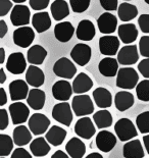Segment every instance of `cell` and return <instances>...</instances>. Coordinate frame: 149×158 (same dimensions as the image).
I'll list each match as a JSON object with an SVG mask.
<instances>
[{
    "label": "cell",
    "mask_w": 149,
    "mask_h": 158,
    "mask_svg": "<svg viewBox=\"0 0 149 158\" xmlns=\"http://www.w3.org/2000/svg\"><path fill=\"white\" fill-rule=\"evenodd\" d=\"M51 158H70V155L66 152H63L62 150H57L53 153Z\"/></svg>",
    "instance_id": "f5cc1de1"
},
{
    "label": "cell",
    "mask_w": 149,
    "mask_h": 158,
    "mask_svg": "<svg viewBox=\"0 0 149 158\" xmlns=\"http://www.w3.org/2000/svg\"><path fill=\"white\" fill-rule=\"evenodd\" d=\"M5 61V50L3 47H1L0 48V63H2Z\"/></svg>",
    "instance_id": "9f6ffc18"
},
{
    "label": "cell",
    "mask_w": 149,
    "mask_h": 158,
    "mask_svg": "<svg viewBox=\"0 0 149 158\" xmlns=\"http://www.w3.org/2000/svg\"><path fill=\"white\" fill-rule=\"evenodd\" d=\"M118 38L124 44H131L138 38V30L134 23H123L117 29Z\"/></svg>",
    "instance_id": "7402d4cb"
},
{
    "label": "cell",
    "mask_w": 149,
    "mask_h": 158,
    "mask_svg": "<svg viewBox=\"0 0 149 158\" xmlns=\"http://www.w3.org/2000/svg\"><path fill=\"white\" fill-rule=\"evenodd\" d=\"M6 102H7V95L5 90L4 88H0V106L5 105Z\"/></svg>",
    "instance_id": "816d5d0a"
},
{
    "label": "cell",
    "mask_w": 149,
    "mask_h": 158,
    "mask_svg": "<svg viewBox=\"0 0 149 158\" xmlns=\"http://www.w3.org/2000/svg\"><path fill=\"white\" fill-rule=\"evenodd\" d=\"M8 123H9V117H8L7 110L1 108L0 109V130L4 131L8 127Z\"/></svg>",
    "instance_id": "c3c4849f"
},
{
    "label": "cell",
    "mask_w": 149,
    "mask_h": 158,
    "mask_svg": "<svg viewBox=\"0 0 149 158\" xmlns=\"http://www.w3.org/2000/svg\"><path fill=\"white\" fill-rule=\"evenodd\" d=\"M50 0H29L30 6L31 8H33L34 10H43L48 7Z\"/></svg>",
    "instance_id": "ee69618b"
},
{
    "label": "cell",
    "mask_w": 149,
    "mask_h": 158,
    "mask_svg": "<svg viewBox=\"0 0 149 158\" xmlns=\"http://www.w3.org/2000/svg\"><path fill=\"white\" fill-rule=\"evenodd\" d=\"M12 7L11 0H0V16H5Z\"/></svg>",
    "instance_id": "7dc6e473"
},
{
    "label": "cell",
    "mask_w": 149,
    "mask_h": 158,
    "mask_svg": "<svg viewBox=\"0 0 149 158\" xmlns=\"http://www.w3.org/2000/svg\"><path fill=\"white\" fill-rule=\"evenodd\" d=\"M6 81V75L4 72V69H0V84H4Z\"/></svg>",
    "instance_id": "11a10c76"
},
{
    "label": "cell",
    "mask_w": 149,
    "mask_h": 158,
    "mask_svg": "<svg viewBox=\"0 0 149 158\" xmlns=\"http://www.w3.org/2000/svg\"><path fill=\"white\" fill-rule=\"evenodd\" d=\"M66 151L70 158H82L86 153V145L79 138H72L66 143Z\"/></svg>",
    "instance_id": "83f0119b"
},
{
    "label": "cell",
    "mask_w": 149,
    "mask_h": 158,
    "mask_svg": "<svg viewBox=\"0 0 149 158\" xmlns=\"http://www.w3.org/2000/svg\"><path fill=\"white\" fill-rule=\"evenodd\" d=\"M117 1L118 0H99L101 7L106 11L117 10V9L118 8V5H117L118 2Z\"/></svg>",
    "instance_id": "f6af8a7d"
},
{
    "label": "cell",
    "mask_w": 149,
    "mask_h": 158,
    "mask_svg": "<svg viewBox=\"0 0 149 158\" xmlns=\"http://www.w3.org/2000/svg\"><path fill=\"white\" fill-rule=\"evenodd\" d=\"M29 84L23 80H15L9 84V95L12 101L27 99L29 95Z\"/></svg>",
    "instance_id": "5bb4252c"
},
{
    "label": "cell",
    "mask_w": 149,
    "mask_h": 158,
    "mask_svg": "<svg viewBox=\"0 0 149 158\" xmlns=\"http://www.w3.org/2000/svg\"><path fill=\"white\" fill-rule=\"evenodd\" d=\"M12 139L16 146H25L32 142V132L26 126L19 124L13 130Z\"/></svg>",
    "instance_id": "4dcf8cb0"
},
{
    "label": "cell",
    "mask_w": 149,
    "mask_h": 158,
    "mask_svg": "<svg viewBox=\"0 0 149 158\" xmlns=\"http://www.w3.org/2000/svg\"><path fill=\"white\" fill-rule=\"evenodd\" d=\"M92 50L91 47L84 43H79L74 46V48L70 51V57L78 65L85 66L90 61Z\"/></svg>",
    "instance_id": "30bf717a"
},
{
    "label": "cell",
    "mask_w": 149,
    "mask_h": 158,
    "mask_svg": "<svg viewBox=\"0 0 149 158\" xmlns=\"http://www.w3.org/2000/svg\"><path fill=\"white\" fill-rule=\"evenodd\" d=\"M28 126L33 135L40 136L42 134L47 133L50 126V120L45 114L34 113L32 116H30L28 120Z\"/></svg>",
    "instance_id": "8992f818"
},
{
    "label": "cell",
    "mask_w": 149,
    "mask_h": 158,
    "mask_svg": "<svg viewBox=\"0 0 149 158\" xmlns=\"http://www.w3.org/2000/svg\"><path fill=\"white\" fill-rule=\"evenodd\" d=\"M31 12L28 6L23 4H16L13 6L11 13V22L15 27H25L30 23Z\"/></svg>",
    "instance_id": "9c48e42d"
},
{
    "label": "cell",
    "mask_w": 149,
    "mask_h": 158,
    "mask_svg": "<svg viewBox=\"0 0 149 158\" xmlns=\"http://www.w3.org/2000/svg\"><path fill=\"white\" fill-rule=\"evenodd\" d=\"M73 91L76 94H84L90 91L93 87V81L85 73H80L73 82Z\"/></svg>",
    "instance_id": "d4e9b609"
},
{
    "label": "cell",
    "mask_w": 149,
    "mask_h": 158,
    "mask_svg": "<svg viewBox=\"0 0 149 158\" xmlns=\"http://www.w3.org/2000/svg\"><path fill=\"white\" fill-rule=\"evenodd\" d=\"M123 155L125 158H143L144 149L138 139L128 141L123 147Z\"/></svg>",
    "instance_id": "484cf974"
},
{
    "label": "cell",
    "mask_w": 149,
    "mask_h": 158,
    "mask_svg": "<svg viewBox=\"0 0 149 158\" xmlns=\"http://www.w3.org/2000/svg\"><path fill=\"white\" fill-rule=\"evenodd\" d=\"M120 40L116 36H102L99 39V50L101 54L113 56L118 53Z\"/></svg>",
    "instance_id": "9a60e30c"
},
{
    "label": "cell",
    "mask_w": 149,
    "mask_h": 158,
    "mask_svg": "<svg viewBox=\"0 0 149 158\" xmlns=\"http://www.w3.org/2000/svg\"><path fill=\"white\" fill-rule=\"evenodd\" d=\"M144 1H145V2H146V3H147V4H149V0H144Z\"/></svg>",
    "instance_id": "91938a15"
},
{
    "label": "cell",
    "mask_w": 149,
    "mask_h": 158,
    "mask_svg": "<svg viewBox=\"0 0 149 158\" xmlns=\"http://www.w3.org/2000/svg\"><path fill=\"white\" fill-rule=\"evenodd\" d=\"M139 82V75L133 68L120 69L117 75V86L123 90L136 88Z\"/></svg>",
    "instance_id": "6da1fadb"
},
{
    "label": "cell",
    "mask_w": 149,
    "mask_h": 158,
    "mask_svg": "<svg viewBox=\"0 0 149 158\" xmlns=\"http://www.w3.org/2000/svg\"><path fill=\"white\" fill-rule=\"evenodd\" d=\"M50 11H51L52 18L56 22H59L69 16L70 7L66 0H54L50 6Z\"/></svg>",
    "instance_id": "e575fe53"
},
{
    "label": "cell",
    "mask_w": 149,
    "mask_h": 158,
    "mask_svg": "<svg viewBox=\"0 0 149 158\" xmlns=\"http://www.w3.org/2000/svg\"><path fill=\"white\" fill-rule=\"evenodd\" d=\"M67 135L66 131L62 127L52 126L45 134V139L52 146H60L64 142V139Z\"/></svg>",
    "instance_id": "d6a6232c"
},
{
    "label": "cell",
    "mask_w": 149,
    "mask_h": 158,
    "mask_svg": "<svg viewBox=\"0 0 149 158\" xmlns=\"http://www.w3.org/2000/svg\"><path fill=\"white\" fill-rule=\"evenodd\" d=\"M117 145V137L109 131H100L96 136V146L104 153L110 152Z\"/></svg>",
    "instance_id": "ac0fdd59"
},
{
    "label": "cell",
    "mask_w": 149,
    "mask_h": 158,
    "mask_svg": "<svg viewBox=\"0 0 149 158\" xmlns=\"http://www.w3.org/2000/svg\"><path fill=\"white\" fill-rule=\"evenodd\" d=\"M117 15L121 22H130L138 15V9L134 4L124 2L118 6Z\"/></svg>",
    "instance_id": "d590c367"
},
{
    "label": "cell",
    "mask_w": 149,
    "mask_h": 158,
    "mask_svg": "<svg viewBox=\"0 0 149 158\" xmlns=\"http://www.w3.org/2000/svg\"><path fill=\"white\" fill-rule=\"evenodd\" d=\"M93 120L98 129L102 130L113 126V115L106 109H101L93 114Z\"/></svg>",
    "instance_id": "8d00e7d4"
},
{
    "label": "cell",
    "mask_w": 149,
    "mask_h": 158,
    "mask_svg": "<svg viewBox=\"0 0 149 158\" xmlns=\"http://www.w3.org/2000/svg\"><path fill=\"white\" fill-rule=\"evenodd\" d=\"M52 117L57 123L70 127L73 123V108L67 102H60L53 106Z\"/></svg>",
    "instance_id": "277c9868"
},
{
    "label": "cell",
    "mask_w": 149,
    "mask_h": 158,
    "mask_svg": "<svg viewBox=\"0 0 149 158\" xmlns=\"http://www.w3.org/2000/svg\"><path fill=\"white\" fill-rule=\"evenodd\" d=\"M93 99L99 108L106 109L113 105V95L106 88L98 87L93 91Z\"/></svg>",
    "instance_id": "603a6c76"
},
{
    "label": "cell",
    "mask_w": 149,
    "mask_h": 158,
    "mask_svg": "<svg viewBox=\"0 0 149 158\" xmlns=\"http://www.w3.org/2000/svg\"><path fill=\"white\" fill-rule=\"evenodd\" d=\"M26 82L32 86L33 88H39L45 82V75L43 70L37 65L31 64L27 69L26 72Z\"/></svg>",
    "instance_id": "44dd1931"
},
{
    "label": "cell",
    "mask_w": 149,
    "mask_h": 158,
    "mask_svg": "<svg viewBox=\"0 0 149 158\" xmlns=\"http://www.w3.org/2000/svg\"><path fill=\"white\" fill-rule=\"evenodd\" d=\"M139 28L144 34H149V15H141L138 19Z\"/></svg>",
    "instance_id": "7bdbcfd3"
},
{
    "label": "cell",
    "mask_w": 149,
    "mask_h": 158,
    "mask_svg": "<svg viewBox=\"0 0 149 158\" xmlns=\"http://www.w3.org/2000/svg\"><path fill=\"white\" fill-rule=\"evenodd\" d=\"M11 158H32V155L27 151L25 148L19 147L15 150H13Z\"/></svg>",
    "instance_id": "681fc988"
},
{
    "label": "cell",
    "mask_w": 149,
    "mask_h": 158,
    "mask_svg": "<svg viewBox=\"0 0 149 158\" xmlns=\"http://www.w3.org/2000/svg\"><path fill=\"white\" fill-rule=\"evenodd\" d=\"M30 150H31L33 156L43 157L46 156L50 152L51 147H50V144L45 138L38 137L30 143Z\"/></svg>",
    "instance_id": "1f68e13d"
},
{
    "label": "cell",
    "mask_w": 149,
    "mask_h": 158,
    "mask_svg": "<svg viewBox=\"0 0 149 158\" xmlns=\"http://www.w3.org/2000/svg\"><path fill=\"white\" fill-rule=\"evenodd\" d=\"M134 95L129 91H120L114 96V105L118 111H126L134 105Z\"/></svg>",
    "instance_id": "4316f807"
},
{
    "label": "cell",
    "mask_w": 149,
    "mask_h": 158,
    "mask_svg": "<svg viewBox=\"0 0 149 158\" xmlns=\"http://www.w3.org/2000/svg\"><path fill=\"white\" fill-rule=\"evenodd\" d=\"M45 92L38 88H34L30 90L28 98H27V103L34 110H41L45 105Z\"/></svg>",
    "instance_id": "f1b7e54d"
},
{
    "label": "cell",
    "mask_w": 149,
    "mask_h": 158,
    "mask_svg": "<svg viewBox=\"0 0 149 158\" xmlns=\"http://www.w3.org/2000/svg\"><path fill=\"white\" fill-rule=\"evenodd\" d=\"M8 29H7V25H6V23L1 19L0 21V38H4V36L6 35V33H7Z\"/></svg>",
    "instance_id": "f907efd6"
},
{
    "label": "cell",
    "mask_w": 149,
    "mask_h": 158,
    "mask_svg": "<svg viewBox=\"0 0 149 158\" xmlns=\"http://www.w3.org/2000/svg\"><path fill=\"white\" fill-rule=\"evenodd\" d=\"M73 85L66 80H60L54 83L52 86V95L53 98L62 102H66L73 94Z\"/></svg>",
    "instance_id": "2e32d148"
},
{
    "label": "cell",
    "mask_w": 149,
    "mask_h": 158,
    "mask_svg": "<svg viewBox=\"0 0 149 158\" xmlns=\"http://www.w3.org/2000/svg\"><path fill=\"white\" fill-rule=\"evenodd\" d=\"M0 158H5L4 156H1V157H0Z\"/></svg>",
    "instance_id": "6125c7cd"
},
{
    "label": "cell",
    "mask_w": 149,
    "mask_h": 158,
    "mask_svg": "<svg viewBox=\"0 0 149 158\" xmlns=\"http://www.w3.org/2000/svg\"><path fill=\"white\" fill-rule=\"evenodd\" d=\"M118 61L117 59L113 58V57H105V58L101 59L99 64H98V69L99 73L103 77L106 78H113V77L117 76L118 70Z\"/></svg>",
    "instance_id": "ffe728a7"
},
{
    "label": "cell",
    "mask_w": 149,
    "mask_h": 158,
    "mask_svg": "<svg viewBox=\"0 0 149 158\" xmlns=\"http://www.w3.org/2000/svg\"><path fill=\"white\" fill-rule=\"evenodd\" d=\"M143 144H144L145 150H146L147 153L149 154V134H147V135H145L143 137Z\"/></svg>",
    "instance_id": "db71d44e"
},
{
    "label": "cell",
    "mask_w": 149,
    "mask_h": 158,
    "mask_svg": "<svg viewBox=\"0 0 149 158\" xmlns=\"http://www.w3.org/2000/svg\"><path fill=\"white\" fill-rule=\"evenodd\" d=\"M47 51L41 45H33L27 52V60L33 65H40L44 62Z\"/></svg>",
    "instance_id": "836d02e7"
},
{
    "label": "cell",
    "mask_w": 149,
    "mask_h": 158,
    "mask_svg": "<svg viewBox=\"0 0 149 158\" xmlns=\"http://www.w3.org/2000/svg\"><path fill=\"white\" fill-rule=\"evenodd\" d=\"M124 1H132V0H124Z\"/></svg>",
    "instance_id": "94428289"
},
{
    "label": "cell",
    "mask_w": 149,
    "mask_h": 158,
    "mask_svg": "<svg viewBox=\"0 0 149 158\" xmlns=\"http://www.w3.org/2000/svg\"><path fill=\"white\" fill-rule=\"evenodd\" d=\"M139 60L138 47L136 45H126L121 47L117 53V61L121 65H133Z\"/></svg>",
    "instance_id": "4fadbf2b"
},
{
    "label": "cell",
    "mask_w": 149,
    "mask_h": 158,
    "mask_svg": "<svg viewBox=\"0 0 149 158\" xmlns=\"http://www.w3.org/2000/svg\"><path fill=\"white\" fill-rule=\"evenodd\" d=\"M85 158H103V156L98 152H92V153H90L89 155H87Z\"/></svg>",
    "instance_id": "6f0895ef"
},
{
    "label": "cell",
    "mask_w": 149,
    "mask_h": 158,
    "mask_svg": "<svg viewBox=\"0 0 149 158\" xmlns=\"http://www.w3.org/2000/svg\"><path fill=\"white\" fill-rule=\"evenodd\" d=\"M98 29L100 33L104 35H109L116 32L117 28V16L110 12L102 13L97 19Z\"/></svg>",
    "instance_id": "e0dca14e"
},
{
    "label": "cell",
    "mask_w": 149,
    "mask_h": 158,
    "mask_svg": "<svg viewBox=\"0 0 149 158\" xmlns=\"http://www.w3.org/2000/svg\"><path fill=\"white\" fill-rule=\"evenodd\" d=\"M139 52L145 58H149V36L141 37L139 41Z\"/></svg>",
    "instance_id": "b9f144b4"
},
{
    "label": "cell",
    "mask_w": 149,
    "mask_h": 158,
    "mask_svg": "<svg viewBox=\"0 0 149 158\" xmlns=\"http://www.w3.org/2000/svg\"><path fill=\"white\" fill-rule=\"evenodd\" d=\"M11 1L15 3H23V2H26V0H11Z\"/></svg>",
    "instance_id": "680465c9"
},
{
    "label": "cell",
    "mask_w": 149,
    "mask_h": 158,
    "mask_svg": "<svg viewBox=\"0 0 149 158\" xmlns=\"http://www.w3.org/2000/svg\"><path fill=\"white\" fill-rule=\"evenodd\" d=\"M136 126L141 134H149V111H144L136 117Z\"/></svg>",
    "instance_id": "ab89813d"
},
{
    "label": "cell",
    "mask_w": 149,
    "mask_h": 158,
    "mask_svg": "<svg viewBox=\"0 0 149 158\" xmlns=\"http://www.w3.org/2000/svg\"><path fill=\"white\" fill-rule=\"evenodd\" d=\"M13 139H11L8 135L1 134L0 135V155L7 156L11 153L13 149Z\"/></svg>",
    "instance_id": "74e56055"
},
{
    "label": "cell",
    "mask_w": 149,
    "mask_h": 158,
    "mask_svg": "<svg viewBox=\"0 0 149 158\" xmlns=\"http://www.w3.org/2000/svg\"><path fill=\"white\" fill-rule=\"evenodd\" d=\"M72 108L77 116H87L94 111V104L90 96L86 94H79L73 98Z\"/></svg>",
    "instance_id": "7a4b0ae2"
},
{
    "label": "cell",
    "mask_w": 149,
    "mask_h": 158,
    "mask_svg": "<svg viewBox=\"0 0 149 158\" xmlns=\"http://www.w3.org/2000/svg\"><path fill=\"white\" fill-rule=\"evenodd\" d=\"M54 75L64 80L73 79L77 73V68L72 60L66 57H62L53 65Z\"/></svg>",
    "instance_id": "5b68a950"
},
{
    "label": "cell",
    "mask_w": 149,
    "mask_h": 158,
    "mask_svg": "<svg viewBox=\"0 0 149 158\" xmlns=\"http://www.w3.org/2000/svg\"><path fill=\"white\" fill-rule=\"evenodd\" d=\"M15 44L22 48H28L35 40V32L30 27H19L15 30L12 36Z\"/></svg>",
    "instance_id": "52a82bcc"
},
{
    "label": "cell",
    "mask_w": 149,
    "mask_h": 158,
    "mask_svg": "<svg viewBox=\"0 0 149 158\" xmlns=\"http://www.w3.org/2000/svg\"><path fill=\"white\" fill-rule=\"evenodd\" d=\"M114 132L117 134V137L121 142L131 141V139L138 136V132L136 130L135 124L132 123L131 119L124 117L120 118L114 124Z\"/></svg>",
    "instance_id": "3957f363"
},
{
    "label": "cell",
    "mask_w": 149,
    "mask_h": 158,
    "mask_svg": "<svg viewBox=\"0 0 149 158\" xmlns=\"http://www.w3.org/2000/svg\"><path fill=\"white\" fill-rule=\"evenodd\" d=\"M90 2L91 0H70V5L74 12L82 13L89 8Z\"/></svg>",
    "instance_id": "60d3db41"
},
{
    "label": "cell",
    "mask_w": 149,
    "mask_h": 158,
    "mask_svg": "<svg viewBox=\"0 0 149 158\" xmlns=\"http://www.w3.org/2000/svg\"><path fill=\"white\" fill-rule=\"evenodd\" d=\"M138 70L142 77H144L145 79H149V58H144L139 62Z\"/></svg>",
    "instance_id": "bcb514c9"
},
{
    "label": "cell",
    "mask_w": 149,
    "mask_h": 158,
    "mask_svg": "<svg viewBox=\"0 0 149 158\" xmlns=\"http://www.w3.org/2000/svg\"><path fill=\"white\" fill-rule=\"evenodd\" d=\"M74 133L82 139L90 140L96 133L95 126L90 117L83 116L77 120L74 124Z\"/></svg>",
    "instance_id": "7c38bea8"
},
{
    "label": "cell",
    "mask_w": 149,
    "mask_h": 158,
    "mask_svg": "<svg viewBox=\"0 0 149 158\" xmlns=\"http://www.w3.org/2000/svg\"><path fill=\"white\" fill-rule=\"evenodd\" d=\"M74 33V28L70 22H62L57 23L54 28V36L56 40L62 43L69 42L73 38Z\"/></svg>",
    "instance_id": "cb8c5ba5"
},
{
    "label": "cell",
    "mask_w": 149,
    "mask_h": 158,
    "mask_svg": "<svg viewBox=\"0 0 149 158\" xmlns=\"http://www.w3.org/2000/svg\"><path fill=\"white\" fill-rule=\"evenodd\" d=\"M96 30L94 23L89 19H82L77 27V38L82 41H91L95 37Z\"/></svg>",
    "instance_id": "d6986e66"
},
{
    "label": "cell",
    "mask_w": 149,
    "mask_h": 158,
    "mask_svg": "<svg viewBox=\"0 0 149 158\" xmlns=\"http://www.w3.org/2000/svg\"><path fill=\"white\" fill-rule=\"evenodd\" d=\"M136 94L139 100L144 102L149 101V79H145L138 83L136 87Z\"/></svg>",
    "instance_id": "f35d334b"
},
{
    "label": "cell",
    "mask_w": 149,
    "mask_h": 158,
    "mask_svg": "<svg viewBox=\"0 0 149 158\" xmlns=\"http://www.w3.org/2000/svg\"><path fill=\"white\" fill-rule=\"evenodd\" d=\"M9 114L11 117V122L15 126H19L26 123L30 117V109L25 103L21 101L13 102L9 105Z\"/></svg>",
    "instance_id": "ba28073f"
},
{
    "label": "cell",
    "mask_w": 149,
    "mask_h": 158,
    "mask_svg": "<svg viewBox=\"0 0 149 158\" xmlns=\"http://www.w3.org/2000/svg\"><path fill=\"white\" fill-rule=\"evenodd\" d=\"M32 25L33 28L38 33H44L51 27V19L48 12L40 11L33 15L32 18Z\"/></svg>",
    "instance_id": "f546056e"
},
{
    "label": "cell",
    "mask_w": 149,
    "mask_h": 158,
    "mask_svg": "<svg viewBox=\"0 0 149 158\" xmlns=\"http://www.w3.org/2000/svg\"><path fill=\"white\" fill-rule=\"evenodd\" d=\"M6 69L12 75H22L27 69V60L22 52H13L6 61Z\"/></svg>",
    "instance_id": "8fae6325"
}]
</instances>
